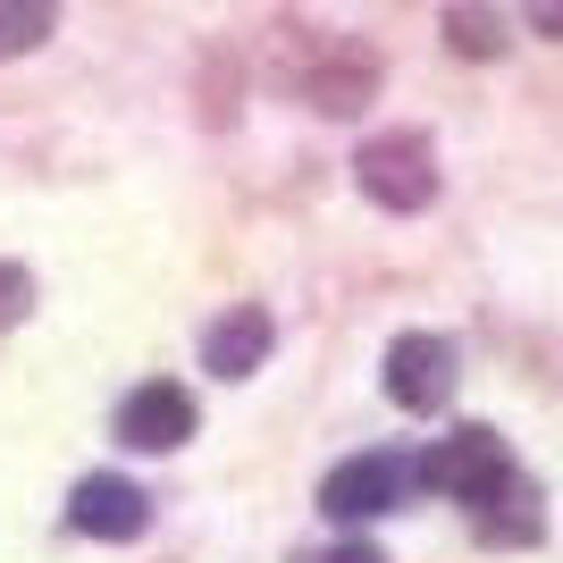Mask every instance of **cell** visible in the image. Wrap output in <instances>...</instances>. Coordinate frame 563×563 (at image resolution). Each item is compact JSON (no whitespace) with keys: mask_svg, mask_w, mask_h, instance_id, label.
<instances>
[{"mask_svg":"<svg viewBox=\"0 0 563 563\" xmlns=\"http://www.w3.org/2000/svg\"><path fill=\"white\" fill-rule=\"evenodd\" d=\"M320 563H387V555H378V547H329Z\"/></svg>","mask_w":563,"mask_h":563,"instance_id":"13","label":"cell"},{"mask_svg":"<svg viewBox=\"0 0 563 563\" xmlns=\"http://www.w3.org/2000/svg\"><path fill=\"white\" fill-rule=\"evenodd\" d=\"M446 34L463 59H488L496 43H505V25H496V9H479V0H463V9H446Z\"/></svg>","mask_w":563,"mask_h":563,"instance_id":"10","label":"cell"},{"mask_svg":"<svg viewBox=\"0 0 563 563\" xmlns=\"http://www.w3.org/2000/svg\"><path fill=\"white\" fill-rule=\"evenodd\" d=\"M186 438H194V396H186V387L152 378V387H135V396L118 404V446H135V454H177Z\"/></svg>","mask_w":563,"mask_h":563,"instance_id":"4","label":"cell"},{"mask_svg":"<svg viewBox=\"0 0 563 563\" xmlns=\"http://www.w3.org/2000/svg\"><path fill=\"white\" fill-rule=\"evenodd\" d=\"M479 539L530 547V539H539V488H530V479H505V488L479 505Z\"/></svg>","mask_w":563,"mask_h":563,"instance_id":"8","label":"cell"},{"mask_svg":"<svg viewBox=\"0 0 563 563\" xmlns=\"http://www.w3.org/2000/svg\"><path fill=\"white\" fill-rule=\"evenodd\" d=\"M25 295H34V286H25V269H0V329L25 311Z\"/></svg>","mask_w":563,"mask_h":563,"instance_id":"11","label":"cell"},{"mask_svg":"<svg viewBox=\"0 0 563 563\" xmlns=\"http://www.w3.org/2000/svg\"><path fill=\"white\" fill-rule=\"evenodd\" d=\"M261 353H269V311H228L211 336H202V362H211L219 378H244V371H261Z\"/></svg>","mask_w":563,"mask_h":563,"instance_id":"7","label":"cell"},{"mask_svg":"<svg viewBox=\"0 0 563 563\" xmlns=\"http://www.w3.org/2000/svg\"><path fill=\"white\" fill-rule=\"evenodd\" d=\"M68 521L85 530V539H135L143 521H152V505H143L135 479H110V471H93V479L68 496Z\"/></svg>","mask_w":563,"mask_h":563,"instance_id":"6","label":"cell"},{"mask_svg":"<svg viewBox=\"0 0 563 563\" xmlns=\"http://www.w3.org/2000/svg\"><path fill=\"white\" fill-rule=\"evenodd\" d=\"M387 396L404 404V412H438V404L454 396V345L446 336H396L387 345Z\"/></svg>","mask_w":563,"mask_h":563,"instance_id":"5","label":"cell"},{"mask_svg":"<svg viewBox=\"0 0 563 563\" xmlns=\"http://www.w3.org/2000/svg\"><path fill=\"white\" fill-rule=\"evenodd\" d=\"M353 177H362V194H371L378 211H421L429 194H438L429 135H371L362 161H353Z\"/></svg>","mask_w":563,"mask_h":563,"instance_id":"1","label":"cell"},{"mask_svg":"<svg viewBox=\"0 0 563 563\" xmlns=\"http://www.w3.org/2000/svg\"><path fill=\"white\" fill-rule=\"evenodd\" d=\"M521 9H530V25H539V34H555V43H563V0H521Z\"/></svg>","mask_w":563,"mask_h":563,"instance_id":"12","label":"cell"},{"mask_svg":"<svg viewBox=\"0 0 563 563\" xmlns=\"http://www.w3.org/2000/svg\"><path fill=\"white\" fill-rule=\"evenodd\" d=\"M421 479L438 496H454V505H488V496L514 479V454H505L496 429H454L438 454H421Z\"/></svg>","mask_w":563,"mask_h":563,"instance_id":"2","label":"cell"},{"mask_svg":"<svg viewBox=\"0 0 563 563\" xmlns=\"http://www.w3.org/2000/svg\"><path fill=\"white\" fill-rule=\"evenodd\" d=\"M404 479H421V471H404L396 454H353V463H336L329 479H320V514L329 521H378V514H396V496Z\"/></svg>","mask_w":563,"mask_h":563,"instance_id":"3","label":"cell"},{"mask_svg":"<svg viewBox=\"0 0 563 563\" xmlns=\"http://www.w3.org/2000/svg\"><path fill=\"white\" fill-rule=\"evenodd\" d=\"M51 18H59V0H0V59L34 51L51 34Z\"/></svg>","mask_w":563,"mask_h":563,"instance_id":"9","label":"cell"}]
</instances>
